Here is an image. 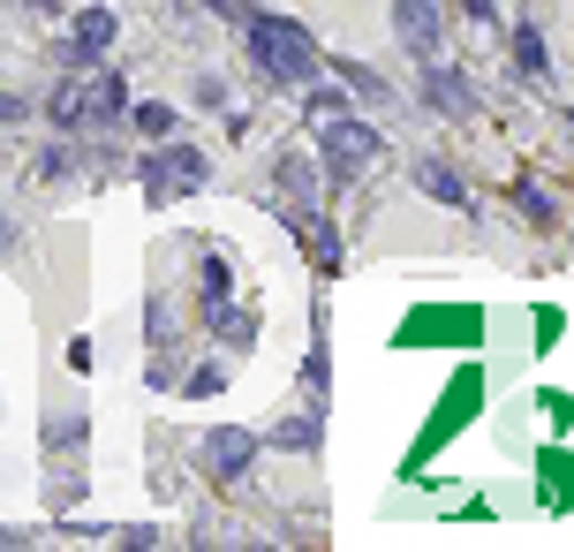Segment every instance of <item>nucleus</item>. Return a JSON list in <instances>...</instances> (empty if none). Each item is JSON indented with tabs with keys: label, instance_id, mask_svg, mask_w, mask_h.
Instances as JSON below:
<instances>
[{
	"label": "nucleus",
	"instance_id": "7ed1b4c3",
	"mask_svg": "<svg viewBox=\"0 0 574 552\" xmlns=\"http://www.w3.org/2000/svg\"><path fill=\"white\" fill-rule=\"evenodd\" d=\"M136 182H144V197H182V190H197L205 182V152L197 144H166V152H152L144 167H136Z\"/></svg>",
	"mask_w": 574,
	"mask_h": 552
},
{
	"label": "nucleus",
	"instance_id": "1a4fd4ad",
	"mask_svg": "<svg viewBox=\"0 0 574 552\" xmlns=\"http://www.w3.org/2000/svg\"><path fill=\"white\" fill-rule=\"evenodd\" d=\"M544 508H574V462L567 454H560V462L544 454Z\"/></svg>",
	"mask_w": 574,
	"mask_h": 552
},
{
	"label": "nucleus",
	"instance_id": "423d86ee",
	"mask_svg": "<svg viewBox=\"0 0 574 552\" xmlns=\"http://www.w3.org/2000/svg\"><path fill=\"white\" fill-rule=\"evenodd\" d=\"M114 31H122V23H114V8H83L76 31H69V69H91V61L114 45Z\"/></svg>",
	"mask_w": 574,
	"mask_h": 552
},
{
	"label": "nucleus",
	"instance_id": "39448f33",
	"mask_svg": "<svg viewBox=\"0 0 574 552\" xmlns=\"http://www.w3.org/2000/svg\"><path fill=\"white\" fill-rule=\"evenodd\" d=\"M249 462H257V431H243V425L205 431V477H212V484H235Z\"/></svg>",
	"mask_w": 574,
	"mask_h": 552
},
{
	"label": "nucleus",
	"instance_id": "0eeeda50",
	"mask_svg": "<svg viewBox=\"0 0 574 552\" xmlns=\"http://www.w3.org/2000/svg\"><path fill=\"white\" fill-rule=\"evenodd\" d=\"M393 31H401L409 53L431 61V45H439V0H393Z\"/></svg>",
	"mask_w": 574,
	"mask_h": 552
},
{
	"label": "nucleus",
	"instance_id": "6e6552de",
	"mask_svg": "<svg viewBox=\"0 0 574 552\" xmlns=\"http://www.w3.org/2000/svg\"><path fill=\"white\" fill-rule=\"evenodd\" d=\"M469 409H476V371H461V379H453V393H447V409H439V417H431V447H439V439H453V425H461V417H469Z\"/></svg>",
	"mask_w": 574,
	"mask_h": 552
},
{
	"label": "nucleus",
	"instance_id": "f257e3e1",
	"mask_svg": "<svg viewBox=\"0 0 574 552\" xmlns=\"http://www.w3.org/2000/svg\"><path fill=\"white\" fill-rule=\"evenodd\" d=\"M243 45H249V69H265L273 84H310L318 76V45L287 16H243Z\"/></svg>",
	"mask_w": 574,
	"mask_h": 552
},
{
	"label": "nucleus",
	"instance_id": "9d476101",
	"mask_svg": "<svg viewBox=\"0 0 574 552\" xmlns=\"http://www.w3.org/2000/svg\"><path fill=\"white\" fill-rule=\"evenodd\" d=\"M423 190L439 197V205H469V190H461V174L439 167V160H423Z\"/></svg>",
	"mask_w": 574,
	"mask_h": 552
},
{
	"label": "nucleus",
	"instance_id": "9b49d317",
	"mask_svg": "<svg viewBox=\"0 0 574 552\" xmlns=\"http://www.w3.org/2000/svg\"><path fill=\"white\" fill-rule=\"evenodd\" d=\"M423 91H431L447 114H461V106H469V91H461V76H453V69H423Z\"/></svg>",
	"mask_w": 574,
	"mask_h": 552
},
{
	"label": "nucleus",
	"instance_id": "ddd939ff",
	"mask_svg": "<svg viewBox=\"0 0 574 552\" xmlns=\"http://www.w3.org/2000/svg\"><path fill=\"white\" fill-rule=\"evenodd\" d=\"M136 129H144V136H166L174 114H166V106H136Z\"/></svg>",
	"mask_w": 574,
	"mask_h": 552
},
{
	"label": "nucleus",
	"instance_id": "f8f14e48",
	"mask_svg": "<svg viewBox=\"0 0 574 552\" xmlns=\"http://www.w3.org/2000/svg\"><path fill=\"white\" fill-rule=\"evenodd\" d=\"M514 69H522V76H544V31H514Z\"/></svg>",
	"mask_w": 574,
	"mask_h": 552
},
{
	"label": "nucleus",
	"instance_id": "20e7f679",
	"mask_svg": "<svg viewBox=\"0 0 574 552\" xmlns=\"http://www.w3.org/2000/svg\"><path fill=\"white\" fill-rule=\"evenodd\" d=\"M318 152H326L332 182H348V174H363L370 160L386 152V144H378V136H370L363 122H326V129H318Z\"/></svg>",
	"mask_w": 574,
	"mask_h": 552
},
{
	"label": "nucleus",
	"instance_id": "f03ea898",
	"mask_svg": "<svg viewBox=\"0 0 574 552\" xmlns=\"http://www.w3.org/2000/svg\"><path fill=\"white\" fill-rule=\"evenodd\" d=\"M122 106H129V84L114 76V69H99V84H91V91H76V84H61V91H53V122H61V129L114 122Z\"/></svg>",
	"mask_w": 574,
	"mask_h": 552
}]
</instances>
